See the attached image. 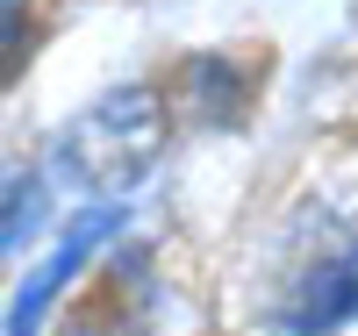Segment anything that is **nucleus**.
Here are the masks:
<instances>
[{"label": "nucleus", "instance_id": "nucleus-2", "mask_svg": "<svg viewBox=\"0 0 358 336\" xmlns=\"http://www.w3.org/2000/svg\"><path fill=\"white\" fill-rule=\"evenodd\" d=\"M108 229H115V207H94V215H79V229L50 251V265H36V279L15 293V308H8V336H36V329H43V308L57 300V286H65L72 272L94 258V243H101Z\"/></svg>", "mask_w": 358, "mask_h": 336}, {"label": "nucleus", "instance_id": "nucleus-4", "mask_svg": "<svg viewBox=\"0 0 358 336\" xmlns=\"http://www.w3.org/2000/svg\"><path fill=\"white\" fill-rule=\"evenodd\" d=\"M36 200H43V187H36V179H8V215H0V243H8V251H22V243H29Z\"/></svg>", "mask_w": 358, "mask_h": 336}, {"label": "nucleus", "instance_id": "nucleus-1", "mask_svg": "<svg viewBox=\"0 0 358 336\" xmlns=\"http://www.w3.org/2000/svg\"><path fill=\"white\" fill-rule=\"evenodd\" d=\"M158 150H165V108H158V94H151V86H108V94L57 136L50 165L65 172L79 193L115 200V193H129L136 179L158 165Z\"/></svg>", "mask_w": 358, "mask_h": 336}, {"label": "nucleus", "instance_id": "nucleus-3", "mask_svg": "<svg viewBox=\"0 0 358 336\" xmlns=\"http://www.w3.org/2000/svg\"><path fill=\"white\" fill-rule=\"evenodd\" d=\"M351 315H358V243L301 279V293H294V308H287V329L294 336H322V329H337Z\"/></svg>", "mask_w": 358, "mask_h": 336}]
</instances>
